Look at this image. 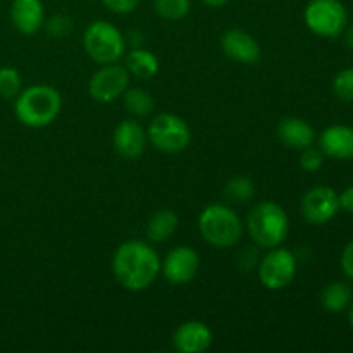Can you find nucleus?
I'll return each mask as SVG.
<instances>
[{
  "label": "nucleus",
  "mask_w": 353,
  "mask_h": 353,
  "mask_svg": "<svg viewBox=\"0 0 353 353\" xmlns=\"http://www.w3.org/2000/svg\"><path fill=\"white\" fill-rule=\"evenodd\" d=\"M83 47L86 55L97 64H114L126 54V38L119 28L100 19L88 24L85 30Z\"/></svg>",
  "instance_id": "5"
},
{
  "label": "nucleus",
  "mask_w": 353,
  "mask_h": 353,
  "mask_svg": "<svg viewBox=\"0 0 353 353\" xmlns=\"http://www.w3.org/2000/svg\"><path fill=\"white\" fill-rule=\"evenodd\" d=\"M223 195L230 203L243 205V203H248L255 196V185L247 176H238V178L230 179L226 183Z\"/></svg>",
  "instance_id": "22"
},
{
  "label": "nucleus",
  "mask_w": 353,
  "mask_h": 353,
  "mask_svg": "<svg viewBox=\"0 0 353 353\" xmlns=\"http://www.w3.org/2000/svg\"><path fill=\"white\" fill-rule=\"evenodd\" d=\"M247 231L259 248L281 247L288 238L290 219L279 203L262 200L255 203L247 217Z\"/></svg>",
  "instance_id": "3"
},
{
  "label": "nucleus",
  "mask_w": 353,
  "mask_h": 353,
  "mask_svg": "<svg viewBox=\"0 0 353 353\" xmlns=\"http://www.w3.org/2000/svg\"><path fill=\"white\" fill-rule=\"evenodd\" d=\"M45 30L54 38H65L72 31V19L65 14H54L48 21H45Z\"/></svg>",
  "instance_id": "26"
},
{
  "label": "nucleus",
  "mask_w": 353,
  "mask_h": 353,
  "mask_svg": "<svg viewBox=\"0 0 353 353\" xmlns=\"http://www.w3.org/2000/svg\"><path fill=\"white\" fill-rule=\"evenodd\" d=\"M147 140L155 150L164 154H179L192 141V130L183 117L162 112L157 114L148 124Z\"/></svg>",
  "instance_id": "6"
},
{
  "label": "nucleus",
  "mask_w": 353,
  "mask_h": 353,
  "mask_svg": "<svg viewBox=\"0 0 353 353\" xmlns=\"http://www.w3.org/2000/svg\"><path fill=\"white\" fill-rule=\"evenodd\" d=\"M303 21L321 38H338L348 26L347 7L340 0H310L303 10Z\"/></svg>",
  "instance_id": "7"
},
{
  "label": "nucleus",
  "mask_w": 353,
  "mask_h": 353,
  "mask_svg": "<svg viewBox=\"0 0 353 353\" xmlns=\"http://www.w3.org/2000/svg\"><path fill=\"white\" fill-rule=\"evenodd\" d=\"M10 21L19 33H38L45 24L43 3L41 0H12Z\"/></svg>",
  "instance_id": "16"
},
{
  "label": "nucleus",
  "mask_w": 353,
  "mask_h": 353,
  "mask_svg": "<svg viewBox=\"0 0 353 353\" xmlns=\"http://www.w3.org/2000/svg\"><path fill=\"white\" fill-rule=\"evenodd\" d=\"M200 269V257L196 250L179 245L168 252L161 264V272L171 285L183 286L193 281Z\"/></svg>",
  "instance_id": "10"
},
{
  "label": "nucleus",
  "mask_w": 353,
  "mask_h": 353,
  "mask_svg": "<svg viewBox=\"0 0 353 353\" xmlns=\"http://www.w3.org/2000/svg\"><path fill=\"white\" fill-rule=\"evenodd\" d=\"M124 68L137 79H150L159 72V59L147 48H131L124 54Z\"/></svg>",
  "instance_id": "18"
},
{
  "label": "nucleus",
  "mask_w": 353,
  "mask_h": 353,
  "mask_svg": "<svg viewBox=\"0 0 353 353\" xmlns=\"http://www.w3.org/2000/svg\"><path fill=\"white\" fill-rule=\"evenodd\" d=\"M178 214L172 212V210H157L155 214H152V217L147 223V238L152 243H162V241H168L172 234L178 230Z\"/></svg>",
  "instance_id": "19"
},
{
  "label": "nucleus",
  "mask_w": 353,
  "mask_h": 353,
  "mask_svg": "<svg viewBox=\"0 0 353 353\" xmlns=\"http://www.w3.org/2000/svg\"><path fill=\"white\" fill-rule=\"evenodd\" d=\"M333 92L343 102H353V68L343 69L334 76Z\"/></svg>",
  "instance_id": "25"
},
{
  "label": "nucleus",
  "mask_w": 353,
  "mask_h": 353,
  "mask_svg": "<svg viewBox=\"0 0 353 353\" xmlns=\"http://www.w3.org/2000/svg\"><path fill=\"white\" fill-rule=\"evenodd\" d=\"M23 90V79L17 69L0 68V97L14 100Z\"/></svg>",
  "instance_id": "24"
},
{
  "label": "nucleus",
  "mask_w": 353,
  "mask_h": 353,
  "mask_svg": "<svg viewBox=\"0 0 353 353\" xmlns=\"http://www.w3.org/2000/svg\"><path fill=\"white\" fill-rule=\"evenodd\" d=\"M199 231L203 240L214 248H231L243 236V221L224 203L207 205L199 216Z\"/></svg>",
  "instance_id": "4"
},
{
  "label": "nucleus",
  "mask_w": 353,
  "mask_h": 353,
  "mask_svg": "<svg viewBox=\"0 0 353 353\" xmlns=\"http://www.w3.org/2000/svg\"><path fill=\"white\" fill-rule=\"evenodd\" d=\"M192 9V0H154V10L168 21L185 19Z\"/></svg>",
  "instance_id": "23"
},
{
  "label": "nucleus",
  "mask_w": 353,
  "mask_h": 353,
  "mask_svg": "<svg viewBox=\"0 0 353 353\" xmlns=\"http://www.w3.org/2000/svg\"><path fill=\"white\" fill-rule=\"evenodd\" d=\"M302 216L310 224H326L340 210V196L331 186H314L303 195Z\"/></svg>",
  "instance_id": "11"
},
{
  "label": "nucleus",
  "mask_w": 353,
  "mask_h": 353,
  "mask_svg": "<svg viewBox=\"0 0 353 353\" xmlns=\"http://www.w3.org/2000/svg\"><path fill=\"white\" fill-rule=\"evenodd\" d=\"M62 109V97L50 85H33L14 99V114L28 128H45L54 123Z\"/></svg>",
  "instance_id": "2"
},
{
  "label": "nucleus",
  "mask_w": 353,
  "mask_h": 353,
  "mask_svg": "<svg viewBox=\"0 0 353 353\" xmlns=\"http://www.w3.org/2000/svg\"><path fill=\"white\" fill-rule=\"evenodd\" d=\"M130 72L117 62L103 64L99 71L93 72L88 81V93L93 100L100 103H109L121 99L130 86Z\"/></svg>",
  "instance_id": "9"
},
{
  "label": "nucleus",
  "mask_w": 353,
  "mask_h": 353,
  "mask_svg": "<svg viewBox=\"0 0 353 353\" xmlns=\"http://www.w3.org/2000/svg\"><path fill=\"white\" fill-rule=\"evenodd\" d=\"M212 331L202 321H186L172 334V345L181 353H202L212 345Z\"/></svg>",
  "instance_id": "14"
},
{
  "label": "nucleus",
  "mask_w": 353,
  "mask_h": 353,
  "mask_svg": "<svg viewBox=\"0 0 353 353\" xmlns=\"http://www.w3.org/2000/svg\"><path fill=\"white\" fill-rule=\"evenodd\" d=\"M278 138L292 150H303L316 141V130L302 117H283L278 124Z\"/></svg>",
  "instance_id": "17"
},
{
  "label": "nucleus",
  "mask_w": 353,
  "mask_h": 353,
  "mask_svg": "<svg viewBox=\"0 0 353 353\" xmlns=\"http://www.w3.org/2000/svg\"><path fill=\"white\" fill-rule=\"evenodd\" d=\"M123 102L133 117H147L154 112L155 102L143 88H130L123 93Z\"/></svg>",
  "instance_id": "21"
},
{
  "label": "nucleus",
  "mask_w": 353,
  "mask_h": 353,
  "mask_svg": "<svg viewBox=\"0 0 353 353\" xmlns=\"http://www.w3.org/2000/svg\"><path fill=\"white\" fill-rule=\"evenodd\" d=\"M221 47L224 55L238 64H255L262 55L259 41L250 33L238 28L224 31L221 37Z\"/></svg>",
  "instance_id": "12"
},
{
  "label": "nucleus",
  "mask_w": 353,
  "mask_h": 353,
  "mask_svg": "<svg viewBox=\"0 0 353 353\" xmlns=\"http://www.w3.org/2000/svg\"><path fill=\"white\" fill-rule=\"evenodd\" d=\"M353 299L352 288L345 281H333L324 286L321 293V305L331 314H340L350 307Z\"/></svg>",
  "instance_id": "20"
},
{
  "label": "nucleus",
  "mask_w": 353,
  "mask_h": 353,
  "mask_svg": "<svg viewBox=\"0 0 353 353\" xmlns=\"http://www.w3.org/2000/svg\"><path fill=\"white\" fill-rule=\"evenodd\" d=\"M202 2L205 3V6L214 7V9H219V7L226 6V3L230 2V0H202Z\"/></svg>",
  "instance_id": "31"
},
{
  "label": "nucleus",
  "mask_w": 353,
  "mask_h": 353,
  "mask_svg": "<svg viewBox=\"0 0 353 353\" xmlns=\"http://www.w3.org/2000/svg\"><path fill=\"white\" fill-rule=\"evenodd\" d=\"M319 148L324 155L336 161L353 159V128L345 124H333L319 137Z\"/></svg>",
  "instance_id": "15"
},
{
  "label": "nucleus",
  "mask_w": 353,
  "mask_h": 353,
  "mask_svg": "<svg viewBox=\"0 0 353 353\" xmlns=\"http://www.w3.org/2000/svg\"><path fill=\"white\" fill-rule=\"evenodd\" d=\"M338 196H340V209H343L348 214H353V185L345 188L341 193H338Z\"/></svg>",
  "instance_id": "30"
},
{
  "label": "nucleus",
  "mask_w": 353,
  "mask_h": 353,
  "mask_svg": "<svg viewBox=\"0 0 353 353\" xmlns=\"http://www.w3.org/2000/svg\"><path fill=\"white\" fill-rule=\"evenodd\" d=\"M348 321H350V326L353 327V305L350 307V312H348Z\"/></svg>",
  "instance_id": "33"
},
{
  "label": "nucleus",
  "mask_w": 353,
  "mask_h": 353,
  "mask_svg": "<svg viewBox=\"0 0 353 353\" xmlns=\"http://www.w3.org/2000/svg\"><path fill=\"white\" fill-rule=\"evenodd\" d=\"M299 262L295 254L288 248H269L268 254L259 262V279L262 286L271 292H279L292 285L296 276Z\"/></svg>",
  "instance_id": "8"
},
{
  "label": "nucleus",
  "mask_w": 353,
  "mask_h": 353,
  "mask_svg": "<svg viewBox=\"0 0 353 353\" xmlns=\"http://www.w3.org/2000/svg\"><path fill=\"white\" fill-rule=\"evenodd\" d=\"M112 145L117 155L123 159H137L147 147V131L138 121L124 119L116 126L112 134Z\"/></svg>",
  "instance_id": "13"
},
{
  "label": "nucleus",
  "mask_w": 353,
  "mask_h": 353,
  "mask_svg": "<svg viewBox=\"0 0 353 353\" xmlns=\"http://www.w3.org/2000/svg\"><path fill=\"white\" fill-rule=\"evenodd\" d=\"M341 269H343L345 276L353 283V240L348 241L347 247L343 248V254H341Z\"/></svg>",
  "instance_id": "29"
},
{
  "label": "nucleus",
  "mask_w": 353,
  "mask_h": 353,
  "mask_svg": "<svg viewBox=\"0 0 353 353\" xmlns=\"http://www.w3.org/2000/svg\"><path fill=\"white\" fill-rule=\"evenodd\" d=\"M347 43L353 48V26L348 28V31H347Z\"/></svg>",
  "instance_id": "32"
},
{
  "label": "nucleus",
  "mask_w": 353,
  "mask_h": 353,
  "mask_svg": "<svg viewBox=\"0 0 353 353\" xmlns=\"http://www.w3.org/2000/svg\"><path fill=\"white\" fill-rule=\"evenodd\" d=\"M102 3L114 14H130L137 9L140 0H102Z\"/></svg>",
  "instance_id": "28"
},
{
  "label": "nucleus",
  "mask_w": 353,
  "mask_h": 353,
  "mask_svg": "<svg viewBox=\"0 0 353 353\" xmlns=\"http://www.w3.org/2000/svg\"><path fill=\"white\" fill-rule=\"evenodd\" d=\"M161 257L152 245L141 240H128L112 255L116 281L128 292H143L161 274Z\"/></svg>",
  "instance_id": "1"
},
{
  "label": "nucleus",
  "mask_w": 353,
  "mask_h": 353,
  "mask_svg": "<svg viewBox=\"0 0 353 353\" xmlns=\"http://www.w3.org/2000/svg\"><path fill=\"white\" fill-rule=\"evenodd\" d=\"M324 157L326 155L323 154L321 148H314L312 147H307L303 150H300V168L307 172H314V171H319L324 164Z\"/></svg>",
  "instance_id": "27"
}]
</instances>
